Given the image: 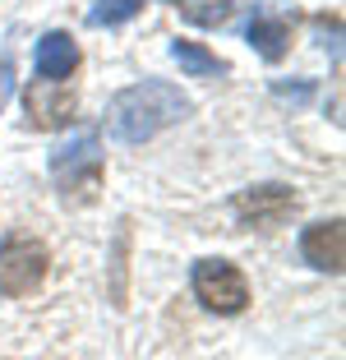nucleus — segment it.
<instances>
[{"label": "nucleus", "mask_w": 346, "mask_h": 360, "mask_svg": "<svg viewBox=\"0 0 346 360\" xmlns=\"http://www.w3.org/2000/svg\"><path fill=\"white\" fill-rule=\"evenodd\" d=\"M189 116V97L167 79H143V84L115 93L106 106V129L120 143H143V139L162 134L167 125Z\"/></svg>", "instance_id": "f257e3e1"}, {"label": "nucleus", "mask_w": 346, "mask_h": 360, "mask_svg": "<svg viewBox=\"0 0 346 360\" xmlns=\"http://www.w3.org/2000/svg\"><path fill=\"white\" fill-rule=\"evenodd\" d=\"M51 176L60 185V199L65 203H93V194L102 190V143H97L93 129L74 134L70 143L51 153Z\"/></svg>", "instance_id": "f03ea898"}, {"label": "nucleus", "mask_w": 346, "mask_h": 360, "mask_svg": "<svg viewBox=\"0 0 346 360\" xmlns=\"http://www.w3.org/2000/svg\"><path fill=\"white\" fill-rule=\"evenodd\" d=\"M46 277V245L28 231H10L0 240V296H28Z\"/></svg>", "instance_id": "7ed1b4c3"}, {"label": "nucleus", "mask_w": 346, "mask_h": 360, "mask_svg": "<svg viewBox=\"0 0 346 360\" xmlns=\"http://www.w3.org/2000/svg\"><path fill=\"white\" fill-rule=\"evenodd\" d=\"M194 296L203 300V309L212 314H241L250 305V282L236 264L226 259H199L194 264Z\"/></svg>", "instance_id": "20e7f679"}, {"label": "nucleus", "mask_w": 346, "mask_h": 360, "mask_svg": "<svg viewBox=\"0 0 346 360\" xmlns=\"http://www.w3.org/2000/svg\"><path fill=\"white\" fill-rule=\"evenodd\" d=\"M231 212H236V222H241V226L273 231V226H282L286 217L295 212V194L286 190V185H254V190L236 194Z\"/></svg>", "instance_id": "39448f33"}, {"label": "nucleus", "mask_w": 346, "mask_h": 360, "mask_svg": "<svg viewBox=\"0 0 346 360\" xmlns=\"http://www.w3.org/2000/svg\"><path fill=\"white\" fill-rule=\"evenodd\" d=\"M300 255H305V264L309 268H319V273H342V264H346V231H342V222H314V226H305L300 231Z\"/></svg>", "instance_id": "423d86ee"}, {"label": "nucleus", "mask_w": 346, "mask_h": 360, "mask_svg": "<svg viewBox=\"0 0 346 360\" xmlns=\"http://www.w3.org/2000/svg\"><path fill=\"white\" fill-rule=\"evenodd\" d=\"M282 0H263V10L254 14V23H250V46L263 56L268 65H277L286 51H291V19H286V10H277Z\"/></svg>", "instance_id": "0eeeda50"}, {"label": "nucleus", "mask_w": 346, "mask_h": 360, "mask_svg": "<svg viewBox=\"0 0 346 360\" xmlns=\"http://www.w3.org/2000/svg\"><path fill=\"white\" fill-rule=\"evenodd\" d=\"M23 106H28V120L37 129H56V125L70 120L74 93H70V88H60L56 79H42V84H32L28 93H23Z\"/></svg>", "instance_id": "6e6552de"}, {"label": "nucleus", "mask_w": 346, "mask_h": 360, "mask_svg": "<svg viewBox=\"0 0 346 360\" xmlns=\"http://www.w3.org/2000/svg\"><path fill=\"white\" fill-rule=\"evenodd\" d=\"M32 65H37V79H70L74 65H79V42H74L70 32H46L42 42H37V56H32Z\"/></svg>", "instance_id": "1a4fd4ad"}, {"label": "nucleus", "mask_w": 346, "mask_h": 360, "mask_svg": "<svg viewBox=\"0 0 346 360\" xmlns=\"http://www.w3.org/2000/svg\"><path fill=\"white\" fill-rule=\"evenodd\" d=\"M171 60L185 70L189 79H208V75H226V60H217V56L208 51L203 42H185V37H176L171 42Z\"/></svg>", "instance_id": "9d476101"}, {"label": "nucleus", "mask_w": 346, "mask_h": 360, "mask_svg": "<svg viewBox=\"0 0 346 360\" xmlns=\"http://www.w3.org/2000/svg\"><path fill=\"white\" fill-rule=\"evenodd\" d=\"M139 14V0H97L93 10H88V23L93 28H111V23H125Z\"/></svg>", "instance_id": "9b49d317"}, {"label": "nucleus", "mask_w": 346, "mask_h": 360, "mask_svg": "<svg viewBox=\"0 0 346 360\" xmlns=\"http://www.w3.org/2000/svg\"><path fill=\"white\" fill-rule=\"evenodd\" d=\"M180 14H185L189 23H199V28H226L236 5H226V0H217V5H185Z\"/></svg>", "instance_id": "f8f14e48"}, {"label": "nucleus", "mask_w": 346, "mask_h": 360, "mask_svg": "<svg viewBox=\"0 0 346 360\" xmlns=\"http://www.w3.org/2000/svg\"><path fill=\"white\" fill-rule=\"evenodd\" d=\"M10 93H14V60H10V56H0V106L10 102Z\"/></svg>", "instance_id": "ddd939ff"}, {"label": "nucleus", "mask_w": 346, "mask_h": 360, "mask_svg": "<svg viewBox=\"0 0 346 360\" xmlns=\"http://www.w3.org/2000/svg\"><path fill=\"white\" fill-rule=\"evenodd\" d=\"M273 93L277 97H291V102H309L314 88H309V84H273Z\"/></svg>", "instance_id": "4468645a"}, {"label": "nucleus", "mask_w": 346, "mask_h": 360, "mask_svg": "<svg viewBox=\"0 0 346 360\" xmlns=\"http://www.w3.org/2000/svg\"><path fill=\"white\" fill-rule=\"evenodd\" d=\"M180 5H185V0H180Z\"/></svg>", "instance_id": "2eb2a0df"}]
</instances>
